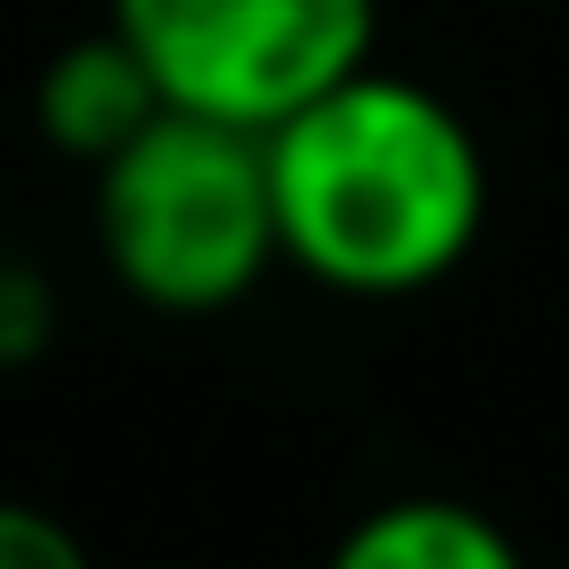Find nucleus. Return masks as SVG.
I'll list each match as a JSON object with an SVG mask.
<instances>
[{
  "label": "nucleus",
  "mask_w": 569,
  "mask_h": 569,
  "mask_svg": "<svg viewBox=\"0 0 569 569\" xmlns=\"http://www.w3.org/2000/svg\"><path fill=\"white\" fill-rule=\"evenodd\" d=\"M276 258L338 302L436 293L489 231L480 133L409 71H347L267 124Z\"/></svg>",
  "instance_id": "1"
},
{
  "label": "nucleus",
  "mask_w": 569,
  "mask_h": 569,
  "mask_svg": "<svg viewBox=\"0 0 569 569\" xmlns=\"http://www.w3.org/2000/svg\"><path fill=\"white\" fill-rule=\"evenodd\" d=\"M98 267L124 302L169 320H213L249 302L276 267V196H267V133L160 107L124 151L98 169Z\"/></svg>",
  "instance_id": "2"
},
{
  "label": "nucleus",
  "mask_w": 569,
  "mask_h": 569,
  "mask_svg": "<svg viewBox=\"0 0 569 569\" xmlns=\"http://www.w3.org/2000/svg\"><path fill=\"white\" fill-rule=\"evenodd\" d=\"M169 107L222 124H284L302 98L373 62L382 0H107Z\"/></svg>",
  "instance_id": "3"
},
{
  "label": "nucleus",
  "mask_w": 569,
  "mask_h": 569,
  "mask_svg": "<svg viewBox=\"0 0 569 569\" xmlns=\"http://www.w3.org/2000/svg\"><path fill=\"white\" fill-rule=\"evenodd\" d=\"M160 107H169L160 80L142 71V53H133L116 27H89V36L53 44L44 71H36V98H27L36 142H44L53 160H71V169H98L107 151H124Z\"/></svg>",
  "instance_id": "4"
},
{
  "label": "nucleus",
  "mask_w": 569,
  "mask_h": 569,
  "mask_svg": "<svg viewBox=\"0 0 569 569\" xmlns=\"http://www.w3.org/2000/svg\"><path fill=\"white\" fill-rule=\"evenodd\" d=\"M320 569H525V551L489 507L445 498V489H409V498L365 507L329 542Z\"/></svg>",
  "instance_id": "5"
},
{
  "label": "nucleus",
  "mask_w": 569,
  "mask_h": 569,
  "mask_svg": "<svg viewBox=\"0 0 569 569\" xmlns=\"http://www.w3.org/2000/svg\"><path fill=\"white\" fill-rule=\"evenodd\" d=\"M53 320H62V302H53L44 258H27L18 240H0V373H27L53 347Z\"/></svg>",
  "instance_id": "6"
},
{
  "label": "nucleus",
  "mask_w": 569,
  "mask_h": 569,
  "mask_svg": "<svg viewBox=\"0 0 569 569\" xmlns=\"http://www.w3.org/2000/svg\"><path fill=\"white\" fill-rule=\"evenodd\" d=\"M0 569H98V560H89V542H80L53 507L0 498Z\"/></svg>",
  "instance_id": "7"
}]
</instances>
